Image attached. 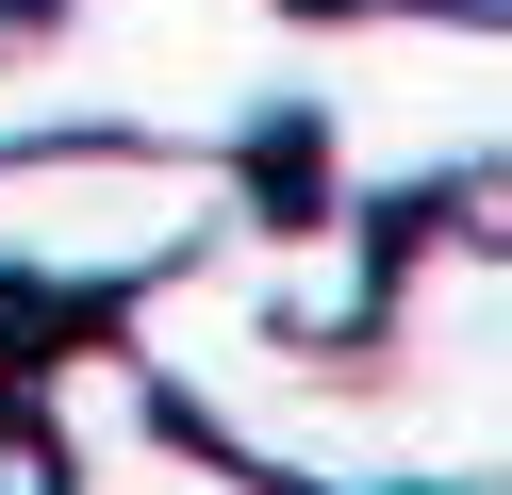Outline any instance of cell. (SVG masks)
<instances>
[{
  "instance_id": "3",
  "label": "cell",
  "mask_w": 512,
  "mask_h": 495,
  "mask_svg": "<svg viewBox=\"0 0 512 495\" xmlns=\"http://www.w3.org/2000/svg\"><path fill=\"white\" fill-rule=\"evenodd\" d=\"M232 149H149V132H34L0 149V347L50 297H133L232 215Z\"/></svg>"
},
{
  "instance_id": "1",
  "label": "cell",
  "mask_w": 512,
  "mask_h": 495,
  "mask_svg": "<svg viewBox=\"0 0 512 495\" xmlns=\"http://www.w3.org/2000/svg\"><path fill=\"white\" fill-rule=\"evenodd\" d=\"M116 347L182 429L298 495H479L496 479V182L397 215L347 314H265L199 248L116 297Z\"/></svg>"
},
{
  "instance_id": "5",
  "label": "cell",
  "mask_w": 512,
  "mask_h": 495,
  "mask_svg": "<svg viewBox=\"0 0 512 495\" xmlns=\"http://www.w3.org/2000/svg\"><path fill=\"white\" fill-rule=\"evenodd\" d=\"M0 495H34V429H17V413H0Z\"/></svg>"
},
{
  "instance_id": "4",
  "label": "cell",
  "mask_w": 512,
  "mask_h": 495,
  "mask_svg": "<svg viewBox=\"0 0 512 495\" xmlns=\"http://www.w3.org/2000/svg\"><path fill=\"white\" fill-rule=\"evenodd\" d=\"M0 413L34 429V495H298L265 462H232L215 429H182L133 380V347H50L34 380H0Z\"/></svg>"
},
{
  "instance_id": "2",
  "label": "cell",
  "mask_w": 512,
  "mask_h": 495,
  "mask_svg": "<svg viewBox=\"0 0 512 495\" xmlns=\"http://www.w3.org/2000/svg\"><path fill=\"white\" fill-rule=\"evenodd\" d=\"M496 0H298L281 116L248 132V182L413 215L446 182H496Z\"/></svg>"
}]
</instances>
